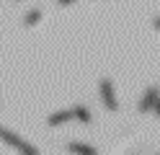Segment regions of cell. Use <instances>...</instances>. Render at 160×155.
<instances>
[{"label":"cell","instance_id":"cell-6","mask_svg":"<svg viewBox=\"0 0 160 155\" xmlns=\"http://www.w3.org/2000/svg\"><path fill=\"white\" fill-rule=\"evenodd\" d=\"M70 150H72L75 155H96L93 147H88V145H80V142H72V145H70Z\"/></svg>","mask_w":160,"mask_h":155},{"label":"cell","instance_id":"cell-2","mask_svg":"<svg viewBox=\"0 0 160 155\" xmlns=\"http://www.w3.org/2000/svg\"><path fill=\"white\" fill-rule=\"evenodd\" d=\"M155 106H158V88L150 85V88L145 90L142 101H139V111H155Z\"/></svg>","mask_w":160,"mask_h":155},{"label":"cell","instance_id":"cell-5","mask_svg":"<svg viewBox=\"0 0 160 155\" xmlns=\"http://www.w3.org/2000/svg\"><path fill=\"white\" fill-rule=\"evenodd\" d=\"M72 116H78L80 121L88 124V121H91V109H88V106H75L72 109Z\"/></svg>","mask_w":160,"mask_h":155},{"label":"cell","instance_id":"cell-3","mask_svg":"<svg viewBox=\"0 0 160 155\" xmlns=\"http://www.w3.org/2000/svg\"><path fill=\"white\" fill-rule=\"evenodd\" d=\"M39 21H42V10H39V8H31V10L26 13V18H23V26H36Z\"/></svg>","mask_w":160,"mask_h":155},{"label":"cell","instance_id":"cell-1","mask_svg":"<svg viewBox=\"0 0 160 155\" xmlns=\"http://www.w3.org/2000/svg\"><path fill=\"white\" fill-rule=\"evenodd\" d=\"M101 101H103V106L108 111H116L119 109V103H116V96H114V85H111V80H101Z\"/></svg>","mask_w":160,"mask_h":155},{"label":"cell","instance_id":"cell-4","mask_svg":"<svg viewBox=\"0 0 160 155\" xmlns=\"http://www.w3.org/2000/svg\"><path fill=\"white\" fill-rule=\"evenodd\" d=\"M70 116H72V111H57V114H52V116H49V124H52V127H57V124L67 121Z\"/></svg>","mask_w":160,"mask_h":155},{"label":"cell","instance_id":"cell-7","mask_svg":"<svg viewBox=\"0 0 160 155\" xmlns=\"http://www.w3.org/2000/svg\"><path fill=\"white\" fill-rule=\"evenodd\" d=\"M57 3H59V5H72L75 0H57Z\"/></svg>","mask_w":160,"mask_h":155}]
</instances>
